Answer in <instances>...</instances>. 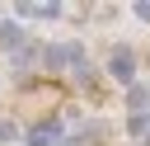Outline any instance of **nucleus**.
<instances>
[{"mask_svg": "<svg viewBox=\"0 0 150 146\" xmlns=\"http://www.w3.org/2000/svg\"><path fill=\"white\" fill-rule=\"evenodd\" d=\"M56 132H61V122H42V127H38V132H33L28 141H33V146H47V141H52Z\"/></svg>", "mask_w": 150, "mask_h": 146, "instance_id": "f03ea898", "label": "nucleus"}, {"mask_svg": "<svg viewBox=\"0 0 150 146\" xmlns=\"http://www.w3.org/2000/svg\"><path fill=\"white\" fill-rule=\"evenodd\" d=\"M112 75H117V80H131V75H136V57H131V47H117V52H112Z\"/></svg>", "mask_w": 150, "mask_h": 146, "instance_id": "f257e3e1", "label": "nucleus"}]
</instances>
